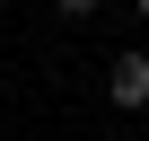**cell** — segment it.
<instances>
[{
    "label": "cell",
    "mask_w": 149,
    "mask_h": 141,
    "mask_svg": "<svg viewBox=\"0 0 149 141\" xmlns=\"http://www.w3.org/2000/svg\"><path fill=\"white\" fill-rule=\"evenodd\" d=\"M105 97H114L123 115H140V106H149V53H114V70H105Z\"/></svg>",
    "instance_id": "6da1fadb"
},
{
    "label": "cell",
    "mask_w": 149,
    "mask_h": 141,
    "mask_svg": "<svg viewBox=\"0 0 149 141\" xmlns=\"http://www.w3.org/2000/svg\"><path fill=\"white\" fill-rule=\"evenodd\" d=\"M53 9H61V18H97L105 0H53Z\"/></svg>",
    "instance_id": "7a4b0ae2"
},
{
    "label": "cell",
    "mask_w": 149,
    "mask_h": 141,
    "mask_svg": "<svg viewBox=\"0 0 149 141\" xmlns=\"http://www.w3.org/2000/svg\"><path fill=\"white\" fill-rule=\"evenodd\" d=\"M132 9H140V18H149V0H132Z\"/></svg>",
    "instance_id": "3957f363"
}]
</instances>
